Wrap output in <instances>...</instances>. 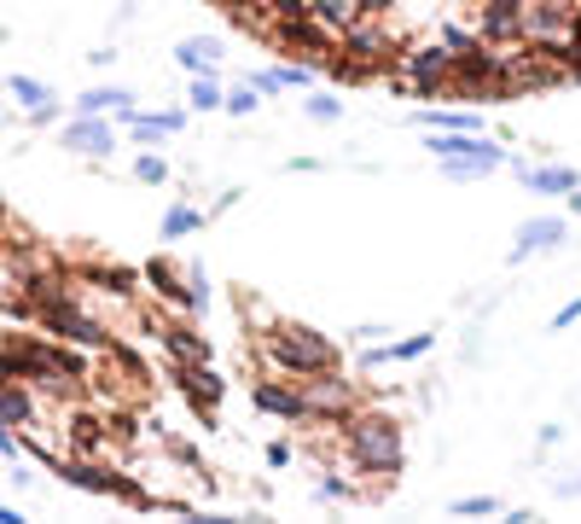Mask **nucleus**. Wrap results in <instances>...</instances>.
I'll list each match as a JSON object with an SVG mask.
<instances>
[{"label": "nucleus", "instance_id": "f257e3e1", "mask_svg": "<svg viewBox=\"0 0 581 524\" xmlns=\"http://www.w3.org/2000/svg\"><path fill=\"white\" fill-rule=\"evenodd\" d=\"M251 350L262 356V368L267 373H279V379H308V373H331V368H343V350L331 345L326 332L315 327H303V320H274V327H262L251 332Z\"/></svg>", "mask_w": 581, "mask_h": 524}, {"label": "nucleus", "instance_id": "f03ea898", "mask_svg": "<svg viewBox=\"0 0 581 524\" xmlns=\"http://www.w3.org/2000/svg\"><path fill=\"white\" fill-rule=\"evenodd\" d=\"M343 449H349V472H355V478L396 483V472L407 467V432H402V419L372 414V408L343 414Z\"/></svg>", "mask_w": 581, "mask_h": 524}, {"label": "nucleus", "instance_id": "7ed1b4c3", "mask_svg": "<svg viewBox=\"0 0 581 524\" xmlns=\"http://www.w3.org/2000/svg\"><path fill=\"white\" fill-rule=\"evenodd\" d=\"M425 152H430V164H483V170H506L512 164V152L506 146H494V140L483 129H425Z\"/></svg>", "mask_w": 581, "mask_h": 524}, {"label": "nucleus", "instance_id": "20e7f679", "mask_svg": "<svg viewBox=\"0 0 581 524\" xmlns=\"http://www.w3.org/2000/svg\"><path fill=\"white\" fill-rule=\"evenodd\" d=\"M58 146L70 157H88V164H106L117 152V117H88V111H70L58 123Z\"/></svg>", "mask_w": 581, "mask_h": 524}, {"label": "nucleus", "instance_id": "39448f33", "mask_svg": "<svg viewBox=\"0 0 581 524\" xmlns=\"http://www.w3.org/2000/svg\"><path fill=\"white\" fill-rule=\"evenodd\" d=\"M169 385H175L186 402H193L198 419H216V414H221L227 385H221L216 361H169Z\"/></svg>", "mask_w": 581, "mask_h": 524}, {"label": "nucleus", "instance_id": "423d86ee", "mask_svg": "<svg viewBox=\"0 0 581 524\" xmlns=\"http://www.w3.org/2000/svg\"><path fill=\"white\" fill-rule=\"evenodd\" d=\"M564 233H570V216H558V210L524 216V221H517V233H512V251H506V262H512V269H524L529 256H547V251H558V245H564Z\"/></svg>", "mask_w": 581, "mask_h": 524}, {"label": "nucleus", "instance_id": "0eeeda50", "mask_svg": "<svg viewBox=\"0 0 581 524\" xmlns=\"http://www.w3.org/2000/svg\"><path fill=\"white\" fill-rule=\"evenodd\" d=\"M117 129L129 146H169V140L186 129V111H129V117H117Z\"/></svg>", "mask_w": 581, "mask_h": 524}, {"label": "nucleus", "instance_id": "6e6552de", "mask_svg": "<svg viewBox=\"0 0 581 524\" xmlns=\"http://www.w3.org/2000/svg\"><path fill=\"white\" fill-rule=\"evenodd\" d=\"M251 408L256 414H274V419H290V426H303L308 419V402H303V391L290 385V379H256L251 385Z\"/></svg>", "mask_w": 581, "mask_h": 524}, {"label": "nucleus", "instance_id": "1a4fd4ad", "mask_svg": "<svg viewBox=\"0 0 581 524\" xmlns=\"http://www.w3.org/2000/svg\"><path fill=\"white\" fill-rule=\"evenodd\" d=\"M517 181H524V187L535 193V198H564L570 187H575V181H581V170L575 164H552V157H547V164H529V157H512V164H506Z\"/></svg>", "mask_w": 581, "mask_h": 524}, {"label": "nucleus", "instance_id": "9d476101", "mask_svg": "<svg viewBox=\"0 0 581 524\" xmlns=\"http://www.w3.org/2000/svg\"><path fill=\"white\" fill-rule=\"evenodd\" d=\"M430 350H436V332H407V338H384V345H361L355 368L379 373V368H390V361H425Z\"/></svg>", "mask_w": 581, "mask_h": 524}, {"label": "nucleus", "instance_id": "9b49d317", "mask_svg": "<svg viewBox=\"0 0 581 524\" xmlns=\"http://www.w3.org/2000/svg\"><path fill=\"white\" fill-rule=\"evenodd\" d=\"M140 280H145V286H152V292H157L169 309H186V315H193V292H186V269H175L169 256H152V262L140 269Z\"/></svg>", "mask_w": 581, "mask_h": 524}, {"label": "nucleus", "instance_id": "f8f14e48", "mask_svg": "<svg viewBox=\"0 0 581 524\" xmlns=\"http://www.w3.org/2000/svg\"><path fill=\"white\" fill-rule=\"evenodd\" d=\"M134 99H140V94H134L129 83H99V88H88V94H76L70 111H88V117H129Z\"/></svg>", "mask_w": 581, "mask_h": 524}, {"label": "nucleus", "instance_id": "ddd939ff", "mask_svg": "<svg viewBox=\"0 0 581 524\" xmlns=\"http://www.w3.org/2000/svg\"><path fill=\"white\" fill-rule=\"evenodd\" d=\"M204 228H210V216H204L193 198H175V205L163 210V221H157V239H163V245H175V239H193Z\"/></svg>", "mask_w": 581, "mask_h": 524}, {"label": "nucleus", "instance_id": "4468645a", "mask_svg": "<svg viewBox=\"0 0 581 524\" xmlns=\"http://www.w3.org/2000/svg\"><path fill=\"white\" fill-rule=\"evenodd\" d=\"M175 65L186 70V76H204V70H221V42L216 35H186V42H175Z\"/></svg>", "mask_w": 581, "mask_h": 524}, {"label": "nucleus", "instance_id": "2eb2a0df", "mask_svg": "<svg viewBox=\"0 0 581 524\" xmlns=\"http://www.w3.org/2000/svg\"><path fill=\"white\" fill-rule=\"evenodd\" d=\"M221 99H227V83H221V70H204V76H186V111L210 117V111H221Z\"/></svg>", "mask_w": 581, "mask_h": 524}, {"label": "nucleus", "instance_id": "dca6fc26", "mask_svg": "<svg viewBox=\"0 0 581 524\" xmlns=\"http://www.w3.org/2000/svg\"><path fill=\"white\" fill-rule=\"evenodd\" d=\"M7 94H12V106L24 111V117L58 99V94H53V83H41V76H24V70H12V76H7Z\"/></svg>", "mask_w": 581, "mask_h": 524}, {"label": "nucleus", "instance_id": "f3484780", "mask_svg": "<svg viewBox=\"0 0 581 524\" xmlns=\"http://www.w3.org/2000/svg\"><path fill=\"white\" fill-rule=\"evenodd\" d=\"M413 123L453 134V129H483V111H465V106H425L419 117H413Z\"/></svg>", "mask_w": 581, "mask_h": 524}, {"label": "nucleus", "instance_id": "a211bd4d", "mask_svg": "<svg viewBox=\"0 0 581 524\" xmlns=\"http://www.w3.org/2000/svg\"><path fill=\"white\" fill-rule=\"evenodd\" d=\"M233 309H239V320H244V332H262V327H274V309H267V297H256L251 286H233Z\"/></svg>", "mask_w": 581, "mask_h": 524}, {"label": "nucleus", "instance_id": "6ab92c4d", "mask_svg": "<svg viewBox=\"0 0 581 524\" xmlns=\"http://www.w3.org/2000/svg\"><path fill=\"white\" fill-rule=\"evenodd\" d=\"M140 187H169V157H163L157 146H140V157H134V170H129Z\"/></svg>", "mask_w": 581, "mask_h": 524}, {"label": "nucleus", "instance_id": "aec40b11", "mask_svg": "<svg viewBox=\"0 0 581 524\" xmlns=\"http://www.w3.org/2000/svg\"><path fill=\"white\" fill-rule=\"evenodd\" d=\"M501 513H506L501 495H460V501H448V518H501Z\"/></svg>", "mask_w": 581, "mask_h": 524}, {"label": "nucleus", "instance_id": "412c9836", "mask_svg": "<svg viewBox=\"0 0 581 524\" xmlns=\"http://www.w3.org/2000/svg\"><path fill=\"white\" fill-rule=\"evenodd\" d=\"M262 106H267V99H262L251 83H244V76H239V83L227 88V99H221V111H227V117H239V123H244V117H256Z\"/></svg>", "mask_w": 581, "mask_h": 524}, {"label": "nucleus", "instance_id": "4be33fe9", "mask_svg": "<svg viewBox=\"0 0 581 524\" xmlns=\"http://www.w3.org/2000/svg\"><path fill=\"white\" fill-rule=\"evenodd\" d=\"M303 117H308V123H320V129H331V123H343V99L338 94H308Z\"/></svg>", "mask_w": 581, "mask_h": 524}, {"label": "nucleus", "instance_id": "5701e85b", "mask_svg": "<svg viewBox=\"0 0 581 524\" xmlns=\"http://www.w3.org/2000/svg\"><path fill=\"white\" fill-rule=\"evenodd\" d=\"M244 83H251L262 99H279V94H290V88H285V70H279V65H274V70H262V65H256V70H244Z\"/></svg>", "mask_w": 581, "mask_h": 524}, {"label": "nucleus", "instance_id": "b1692460", "mask_svg": "<svg viewBox=\"0 0 581 524\" xmlns=\"http://www.w3.org/2000/svg\"><path fill=\"white\" fill-rule=\"evenodd\" d=\"M390 332H396V327H384V320H361V327H349V345H355V350L361 345H384Z\"/></svg>", "mask_w": 581, "mask_h": 524}, {"label": "nucleus", "instance_id": "393cba45", "mask_svg": "<svg viewBox=\"0 0 581 524\" xmlns=\"http://www.w3.org/2000/svg\"><path fill=\"white\" fill-rule=\"evenodd\" d=\"M436 170H442L453 187H471V181H489V175H494V170H483V164H436Z\"/></svg>", "mask_w": 581, "mask_h": 524}, {"label": "nucleus", "instance_id": "a878e982", "mask_svg": "<svg viewBox=\"0 0 581 524\" xmlns=\"http://www.w3.org/2000/svg\"><path fill=\"white\" fill-rule=\"evenodd\" d=\"M239 198H244V187H227L221 198H210V205H204V216H210V221H221L227 210H239Z\"/></svg>", "mask_w": 581, "mask_h": 524}, {"label": "nucleus", "instance_id": "bb28decb", "mask_svg": "<svg viewBox=\"0 0 581 524\" xmlns=\"http://www.w3.org/2000/svg\"><path fill=\"white\" fill-rule=\"evenodd\" d=\"M570 327H581V297H570V304L552 315V332H570Z\"/></svg>", "mask_w": 581, "mask_h": 524}, {"label": "nucleus", "instance_id": "cd10ccee", "mask_svg": "<svg viewBox=\"0 0 581 524\" xmlns=\"http://www.w3.org/2000/svg\"><path fill=\"white\" fill-rule=\"evenodd\" d=\"M552 495H558V501H581V472H570V478H552Z\"/></svg>", "mask_w": 581, "mask_h": 524}, {"label": "nucleus", "instance_id": "c85d7f7f", "mask_svg": "<svg viewBox=\"0 0 581 524\" xmlns=\"http://www.w3.org/2000/svg\"><path fill=\"white\" fill-rule=\"evenodd\" d=\"M285 70V88H308L315 83V65H279Z\"/></svg>", "mask_w": 581, "mask_h": 524}, {"label": "nucleus", "instance_id": "c756f323", "mask_svg": "<svg viewBox=\"0 0 581 524\" xmlns=\"http://www.w3.org/2000/svg\"><path fill=\"white\" fill-rule=\"evenodd\" d=\"M290 455H297L290 443H267V467H290Z\"/></svg>", "mask_w": 581, "mask_h": 524}, {"label": "nucleus", "instance_id": "7c9ffc66", "mask_svg": "<svg viewBox=\"0 0 581 524\" xmlns=\"http://www.w3.org/2000/svg\"><path fill=\"white\" fill-rule=\"evenodd\" d=\"M290 175H320L326 164H320V157H290V164H285Z\"/></svg>", "mask_w": 581, "mask_h": 524}, {"label": "nucleus", "instance_id": "2f4dec72", "mask_svg": "<svg viewBox=\"0 0 581 524\" xmlns=\"http://www.w3.org/2000/svg\"><path fill=\"white\" fill-rule=\"evenodd\" d=\"M564 443V426H541V449H558Z\"/></svg>", "mask_w": 581, "mask_h": 524}, {"label": "nucleus", "instance_id": "473e14b6", "mask_svg": "<svg viewBox=\"0 0 581 524\" xmlns=\"http://www.w3.org/2000/svg\"><path fill=\"white\" fill-rule=\"evenodd\" d=\"M564 210H570V216H581V181H575V187L564 193Z\"/></svg>", "mask_w": 581, "mask_h": 524}, {"label": "nucleus", "instance_id": "72a5a7b5", "mask_svg": "<svg viewBox=\"0 0 581 524\" xmlns=\"http://www.w3.org/2000/svg\"><path fill=\"white\" fill-rule=\"evenodd\" d=\"M0 524H24V513H18V507H7V501H0Z\"/></svg>", "mask_w": 581, "mask_h": 524}]
</instances>
